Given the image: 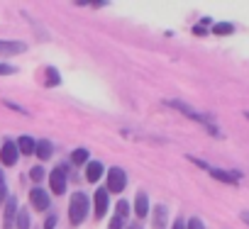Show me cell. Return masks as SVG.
I'll return each instance as SVG.
<instances>
[{"instance_id":"obj_29","label":"cell","mask_w":249,"mask_h":229,"mask_svg":"<svg viewBox=\"0 0 249 229\" xmlns=\"http://www.w3.org/2000/svg\"><path fill=\"white\" fill-rule=\"evenodd\" d=\"M171 229H186V219H181V217H176V222L171 224Z\"/></svg>"},{"instance_id":"obj_12","label":"cell","mask_w":249,"mask_h":229,"mask_svg":"<svg viewBox=\"0 0 249 229\" xmlns=\"http://www.w3.org/2000/svg\"><path fill=\"white\" fill-rule=\"evenodd\" d=\"M132 210H135L137 219H144V217L149 214V195H147L144 190H140V193L135 195V205H132Z\"/></svg>"},{"instance_id":"obj_11","label":"cell","mask_w":249,"mask_h":229,"mask_svg":"<svg viewBox=\"0 0 249 229\" xmlns=\"http://www.w3.org/2000/svg\"><path fill=\"white\" fill-rule=\"evenodd\" d=\"M103 176H105V164H103V161H88V164H86V180H88V183L95 185Z\"/></svg>"},{"instance_id":"obj_2","label":"cell","mask_w":249,"mask_h":229,"mask_svg":"<svg viewBox=\"0 0 249 229\" xmlns=\"http://www.w3.org/2000/svg\"><path fill=\"white\" fill-rule=\"evenodd\" d=\"M88 210H90V197L83 190L71 193V200H69V222H71V227L83 224L86 217H88Z\"/></svg>"},{"instance_id":"obj_30","label":"cell","mask_w":249,"mask_h":229,"mask_svg":"<svg viewBox=\"0 0 249 229\" xmlns=\"http://www.w3.org/2000/svg\"><path fill=\"white\" fill-rule=\"evenodd\" d=\"M124 229H144L140 222H135V224H124Z\"/></svg>"},{"instance_id":"obj_14","label":"cell","mask_w":249,"mask_h":229,"mask_svg":"<svg viewBox=\"0 0 249 229\" xmlns=\"http://www.w3.org/2000/svg\"><path fill=\"white\" fill-rule=\"evenodd\" d=\"M35 154L39 156V161H49V159L54 156V142H49V139H39Z\"/></svg>"},{"instance_id":"obj_7","label":"cell","mask_w":249,"mask_h":229,"mask_svg":"<svg viewBox=\"0 0 249 229\" xmlns=\"http://www.w3.org/2000/svg\"><path fill=\"white\" fill-rule=\"evenodd\" d=\"M20 159V151H18V144L13 139H5L0 144V164L3 166H15Z\"/></svg>"},{"instance_id":"obj_3","label":"cell","mask_w":249,"mask_h":229,"mask_svg":"<svg viewBox=\"0 0 249 229\" xmlns=\"http://www.w3.org/2000/svg\"><path fill=\"white\" fill-rule=\"evenodd\" d=\"M66 185H69V164H61L49 173V190L54 195H64Z\"/></svg>"},{"instance_id":"obj_20","label":"cell","mask_w":249,"mask_h":229,"mask_svg":"<svg viewBox=\"0 0 249 229\" xmlns=\"http://www.w3.org/2000/svg\"><path fill=\"white\" fill-rule=\"evenodd\" d=\"M44 176H47V173H44V166H32L30 178H32V183H35V185H39V183L44 180Z\"/></svg>"},{"instance_id":"obj_31","label":"cell","mask_w":249,"mask_h":229,"mask_svg":"<svg viewBox=\"0 0 249 229\" xmlns=\"http://www.w3.org/2000/svg\"><path fill=\"white\" fill-rule=\"evenodd\" d=\"M242 219H244V222L249 224V212H242Z\"/></svg>"},{"instance_id":"obj_22","label":"cell","mask_w":249,"mask_h":229,"mask_svg":"<svg viewBox=\"0 0 249 229\" xmlns=\"http://www.w3.org/2000/svg\"><path fill=\"white\" fill-rule=\"evenodd\" d=\"M208 27H213V22H210V17H205V20H200L196 27H193V34H208L210 30Z\"/></svg>"},{"instance_id":"obj_1","label":"cell","mask_w":249,"mask_h":229,"mask_svg":"<svg viewBox=\"0 0 249 229\" xmlns=\"http://www.w3.org/2000/svg\"><path fill=\"white\" fill-rule=\"evenodd\" d=\"M166 105H171L174 110H178L181 114H186L188 120H193V122H198V125H203L210 134H215V137H220V130H217V125L213 122V117L210 114H205V112H200V110H196L193 105H188V102H183V100H166Z\"/></svg>"},{"instance_id":"obj_27","label":"cell","mask_w":249,"mask_h":229,"mask_svg":"<svg viewBox=\"0 0 249 229\" xmlns=\"http://www.w3.org/2000/svg\"><path fill=\"white\" fill-rule=\"evenodd\" d=\"M54 227H56V214H54V212H49V214H47V219H44V227H42V229H54Z\"/></svg>"},{"instance_id":"obj_10","label":"cell","mask_w":249,"mask_h":229,"mask_svg":"<svg viewBox=\"0 0 249 229\" xmlns=\"http://www.w3.org/2000/svg\"><path fill=\"white\" fill-rule=\"evenodd\" d=\"M25 51H27V44L25 42L0 39V56H18V54H25Z\"/></svg>"},{"instance_id":"obj_23","label":"cell","mask_w":249,"mask_h":229,"mask_svg":"<svg viewBox=\"0 0 249 229\" xmlns=\"http://www.w3.org/2000/svg\"><path fill=\"white\" fill-rule=\"evenodd\" d=\"M115 214H120V217L127 219V214H130V202H127V200H120V202L115 205Z\"/></svg>"},{"instance_id":"obj_16","label":"cell","mask_w":249,"mask_h":229,"mask_svg":"<svg viewBox=\"0 0 249 229\" xmlns=\"http://www.w3.org/2000/svg\"><path fill=\"white\" fill-rule=\"evenodd\" d=\"M166 219H169L166 205H157L154 207V229H166Z\"/></svg>"},{"instance_id":"obj_25","label":"cell","mask_w":249,"mask_h":229,"mask_svg":"<svg viewBox=\"0 0 249 229\" xmlns=\"http://www.w3.org/2000/svg\"><path fill=\"white\" fill-rule=\"evenodd\" d=\"M124 217H120V214H112V219H110V224H107V229H124Z\"/></svg>"},{"instance_id":"obj_26","label":"cell","mask_w":249,"mask_h":229,"mask_svg":"<svg viewBox=\"0 0 249 229\" xmlns=\"http://www.w3.org/2000/svg\"><path fill=\"white\" fill-rule=\"evenodd\" d=\"M186 229H208V227H205V222H203L200 217H191V219L186 222Z\"/></svg>"},{"instance_id":"obj_4","label":"cell","mask_w":249,"mask_h":229,"mask_svg":"<svg viewBox=\"0 0 249 229\" xmlns=\"http://www.w3.org/2000/svg\"><path fill=\"white\" fill-rule=\"evenodd\" d=\"M124 188H127V173H124V168H120V166H112L107 171V178H105V190L117 195Z\"/></svg>"},{"instance_id":"obj_6","label":"cell","mask_w":249,"mask_h":229,"mask_svg":"<svg viewBox=\"0 0 249 229\" xmlns=\"http://www.w3.org/2000/svg\"><path fill=\"white\" fill-rule=\"evenodd\" d=\"M30 205H32L37 212H47L49 205H52V197H49V193H47L42 185H35V188L30 190Z\"/></svg>"},{"instance_id":"obj_15","label":"cell","mask_w":249,"mask_h":229,"mask_svg":"<svg viewBox=\"0 0 249 229\" xmlns=\"http://www.w3.org/2000/svg\"><path fill=\"white\" fill-rule=\"evenodd\" d=\"M56 85H61V76L54 66H47L44 68V88H56Z\"/></svg>"},{"instance_id":"obj_13","label":"cell","mask_w":249,"mask_h":229,"mask_svg":"<svg viewBox=\"0 0 249 229\" xmlns=\"http://www.w3.org/2000/svg\"><path fill=\"white\" fill-rule=\"evenodd\" d=\"M15 144H18V151H20L22 156H32L35 149H37V139H32V137H27V134H22Z\"/></svg>"},{"instance_id":"obj_9","label":"cell","mask_w":249,"mask_h":229,"mask_svg":"<svg viewBox=\"0 0 249 229\" xmlns=\"http://www.w3.org/2000/svg\"><path fill=\"white\" fill-rule=\"evenodd\" d=\"M18 200L8 197L3 205V229H15V217H18Z\"/></svg>"},{"instance_id":"obj_32","label":"cell","mask_w":249,"mask_h":229,"mask_svg":"<svg viewBox=\"0 0 249 229\" xmlns=\"http://www.w3.org/2000/svg\"><path fill=\"white\" fill-rule=\"evenodd\" d=\"M244 117H247V120H249V112H244Z\"/></svg>"},{"instance_id":"obj_8","label":"cell","mask_w":249,"mask_h":229,"mask_svg":"<svg viewBox=\"0 0 249 229\" xmlns=\"http://www.w3.org/2000/svg\"><path fill=\"white\" fill-rule=\"evenodd\" d=\"M208 173H210L215 180L225 183V185H237L239 178H242V173H237V171H225V168H215V166H210Z\"/></svg>"},{"instance_id":"obj_19","label":"cell","mask_w":249,"mask_h":229,"mask_svg":"<svg viewBox=\"0 0 249 229\" xmlns=\"http://www.w3.org/2000/svg\"><path fill=\"white\" fill-rule=\"evenodd\" d=\"M210 32H213V34H217V37H227V34H232V32H234V25H232V22H215Z\"/></svg>"},{"instance_id":"obj_18","label":"cell","mask_w":249,"mask_h":229,"mask_svg":"<svg viewBox=\"0 0 249 229\" xmlns=\"http://www.w3.org/2000/svg\"><path fill=\"white\" fill-rule=\"evenodd\" d=\"M88 164V149L81 147V149H73L71 151V164L69 166H86Z\"/></svg>"},{"instance_id":"obj_24","label":"cell","mask_w":249,"mask_h":229,"mask_svg":"<svg viewBox=\"0 0 249 229\" xmlns=\"http://www.w3.org/2000/svg\"><path fill=\"white\" fill-rule=\"evenodd\" d=\"M18 73V66L13 64H5V61H0V76H15Z\"/></svg>"},{"instance_id":"obj_28","label":"cell","mask_w":249,"mask_h":229,"mask_svg":"<svg viewBox=\"0 0 249 229\" xmlns=\"http://www.w3.org/2000/svg\"><path fill=\"white\" fill-rule=\"evenodd\" d=\"M5 105H8L10 110H15V112H22V114H27V110H25L22 105H18V102H10V100H5Z\"/></svg>"},{"instance_id":"obj_17","label":"cell","mask_w":249,"mask_h":229,"mask_svg":"<svg viewBox=\"0 0 249 229\" xmlns=\"http://www.w3.org/2000/svg\"><path fill=\"white\" fill-rule=\"evenodd\" d=\"M15 229H32V219H30V212H27V207H18Z\"/></svg>"},{"instance_id":"obj_21","label":"cell","mask_w":249,"mask_h":229,"mask_svg":"<svg viewBox=\"0 0 249 229\" xmlns=\"http://www.w3.org/2000/svg\"><path fill=\"white\" fill-rule=\"evenodd\" d=\"M8 197H10V193H8V180H5L3 171H0V205H5Z\"/></svg>"},{"instance_id":"obj_5","label":"cell","mask_w":249,"mask_h":229,"mask_svg":"<svg viewBox=\"0 0 249 229\" xmlns=\"http://www.w3.org/2000/svg\"><path fill=\"white\" fill-rule=\"evenodd\" d=\"M90 202H93V205H90V207H93V217H95V219H103V217L107 214V210H110V193H107L105 188H98Z\"/></svg>"}]
</instances>
